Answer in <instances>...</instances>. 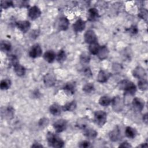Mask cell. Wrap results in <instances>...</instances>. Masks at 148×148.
<instances>
[{
  "mask_svg": "<svg viewBox=\"0 0 148 148\" xmlns=\"http://www.w3.org/2000/svg\"><path fill=\"white\" fill-rule=\"evenodd\" d=\"M13 68H14V72L16 73V74L18 76L21 77V76H23L25 75V72H26V69L24 68V66L21 65L19 62H18L17 64L14 65L13 66Z\"/></svg>",
  "mask_w": 148,
  "mask_h": 148,
  "instance_id": "obj_23",
  "label": "cell"
},
{
  "mask_svg": "<svg viewBox=\"0 0 148 148\" xmlns=\"http://www.w3.org/2000/svg\"><path fill=\"white\" fill-rule=\"evenodd\" d=\"M31 147H43V146H42L41 144H40L39 143H38V142H35V143H34L33 145H32Z\"/></svg>",
  "mask_w": 148,
  "mask_h": 148,
  "instance_id": "obj_43",
  "label": "cell"
},
{
  "mask_svg": "<svg viewBox=\"0 0 148 148\" xmlns=\"http://www.w3.org/2000/svg\"><path fill=\"white\" fill-rule=\"evenodd\" d=\"M46 138L49 146L53 147H63L64 146V142L58 136L51 132H47Z\"/></svg>",
  "mask_w": 148,
  "mask_h": 148,
  "instance_id": "obj_2",
  "label": "cell"
},
{
  "mask_svg": "<svg viewBox=\"0 0 148 148\" xmlns=\"http://www.w3.org/2000/svg\"><path fill=\"white\" fill-rule=\"evenodd\" d=\"M119 147H131L132 146L127 142H124L121 145H120Z\"/></svg>",
  "mask_w": 148,
  "mask_h": 148,
  "instance_id": "obj_42",
  "label": "cell"
},
{
  "mask_svg": "<svg viewBox=\"0 0 148 148\" xmlns=\"http://www.w3.org/2000/svg\"><path fill=\"white\" fill-rule=\"evenodd\" d=\"M112 99L106 95L101 97L99 99V103L103 106H108L111 103Z\"/></svg>",
  "mask_w": 148,
  "mask_h": 148,
  "instance_id": "obj_28",
  "label": "cell"
},
{
  "mask_svg": "<svg viewBox=\"0 0 148 148\" xmlns=\"http://www.w3.org/2000/svg\"><path fill=\"white\" fill-rule=\"evenodd\" d=\"M2 113L4 114V116H5V117H12L14 114V109L12 107L8 106L5 109L4 108V111H2Z\"/></svg>",
  "mask_w": 148,
  "mask_h": 148,
  "instance_id": "obj_34",
  "label": "cell"
},
{
  "mask_svg": "<svg viewBox=\"0 0 148 148\" xmlns=\"http://www.w3.org/2000/svg\"><path fill=\"white\" fill-rule=\"evenodd\" d=\"M128 31L130 34H132L133 35H135V34H136L138 32V27L135 25H131L129 28H128Z\"/></svg>",
  "mask_w": 148,
  "mask_h": 148,
  "instance_id": "obj_40",
  "label": "cell"
},
{
  "mask_svg": "<svg viewBox=\"0 0 148 148\" xmlns=\"http://www.w3.org/2000/svg\"><path fill=\"white\" fill-rule=\"evenodd\" d=\"M94 120L95 123L99 127H102L106 123L107 114L102 110H98L95 112Z\"/></svg>",
  "mask_w": 148,
  "mask_h": 148,
  "instance_id": "obj_3",
  "label": "cell"
},
{
  "mask_svg": "<svg viewBox=\"0 0 148 148\" xmlns=\"http://www.w3.org/2000/svg\"><path fill=\"white\" fill-rule=\"evenodd\" d=\"M147 15H148V12H147V10L146 9L142 8L139 10V13H138V16L140 18L143 19L145 21H147Z\"/></svg>",
  "mask_w": 148,
  "mask_h": 148,
  "instance_id": "obj_37",
  "label": "cell"
},
{
  "mask_svg": "<svg viewBox=\"0 0 148 148\" xmlns=\"http://www.w3.org/2000/svg\"><path fill=\"white\" fill-rule=\"evenodd\" d=\"M99 14L98 10L95 8H91L87 12V19L90 21H95L98 19Z\"/></svg>",
  "mask_w": 148,
  "mask_h": 148,
  "instance_id": "obj_13",
  "label": "cell"
},
{
  "mask_svg": "<svg viewBox=\"0 0 148 148\" xmlns=\"http://www.w3.org/2000/svg\"><path fill=\"white\" fill-rule=\"evenodd\" d=\"M138 147H147V145L146 143H142L140 145L138 146Z\"/></svg>",
  "mask_w": 148,
  "mask_h": 148,
  "instance_id": "obj_45",
  "label": "cell"
},
{
  "mask_svg": "<svg viewBox=\"0 0 148 148\" xmlns=\"http://www.w3.org/2000/svg\"><path fill=\"white\" fill-rule=\"evenodd\" d=\"M67 121L64 119H60L53 124V128L57 133L62 132L67 128Z\"/></svg>",
  "mask_w": 148,
  "mask_h": 148,
  "instance_id": "obj_5",
  "label": "cell"
},
{
  "mask_svg": "<svg viewBox=\"0 0 148 148\" xmlns=\"http://www.w3.org/2000/svg\"><path fill=\"white\" fill-rule=\"evenodd\" d=\"M66 54L65 51L62 49L60 50L57 55V61L60 63H62L66 60Z\"/></svg>",
  "mask_w": 148,
  "mask_h": 148,
  "instance_id": "obj_29",
  "label": "cell"
},
{
  "mask_svg": "<svg viewBox=\"0 0 148 148\" xmlns=\"http://www.w3.org/2000/svg\"><path fill=\"white\" fill-rule=\"evenodd\" d=\"M69 25V20L65 17L60 18L58 21V28L60 31H66Z\"/></svg>",
  "mask_w": 148,
  "mask_h": 148,
  "instance_id": "obj_17",
  "label": "cell"
},
{
  "mask_svg": "<svg viewBox=\"0 0 148 148\" xmlns=\"http://www.w3.org/2000/svg\"><path fill=\"white\" fill-rule=\"evenodd\" d=\"M110 139L113 142H117L121 139L122 137L121 132L119 127H116L109 134Z\"/></svg>",
  "mask_w": 148,
  "mask_h": 148,
  "instance_id": "obj_11",
  "label": "cell"
},
{
  "mask_svg": "<svg viewBox=\"0 0 148 148\" xmlns=\"http://www.w3.org/2000/svg\"><path fill=\"white\" fill-rule=\"evenodd\" d=\"M42 54V49L38 43L32 46L31 48L29 51V56L33 58L40 57Z\"/></svg>",
  "mask_w": 148,
  "mask_h": 148,
  "instance_id": "obj_6",
  "label": "cell"
},
{
  "mask_svg": "<svg viewBox=\"0 0 148 148\" xmlns=\"http://www.w3.org/2000/svg\"><path fill=\"white\" fill-rule=\"evenodd\" d=\"M132 75L138 79H141L145 78L146 75V73L143 68L140 66H138L133 70Z\"/></svg>",
  "mask_w": 148,
  "mask_h": 148,
  "instance_id": "obj_14",
  "label": "cell"
},
{
  "mask_svg": "<svg viewBox=\"0 0 148 148\" xmlns=\"http://www.w3.org/2000/svg\"><path fill=\"white\" fill-rule=\"evenodd\" d=\"M87 120L86 118H82L77 120L76 123V126L82 130H84L85 128L87 127Z\"/></svg>",
  "mask_w": 148,
  "mask_h": 148,
  "instance_id": "obj_32",
  "label": "cell"
},
{
  "mask_svg": "<svg viewBox=\"0 0 148 148\" xmlns=\"http://www.w3.org/2000/svg\"><path fill=\"white\" fill-rule=\"evenodd\" d=\"M119 89L124 91L126 94L134 95L136 91V86L131 81L128 80H121L118 84Z\"/></svg>",
  "mask_w": 148,
  "mask_h": 148,
  "instance_id": "obj_1",
  "label": "cell"
},
{
  "mask_svg": "<svg viewBox=\"0 0 148 148\" xmlns=\"http://www.w3.org/2000/svg\"><path fill=\"white\" fill-rule=\"evenodd\" d=\"M125 134L127 138L133 139L136 136L137 131L131 127H127L125 130Z\"/></svg>",
  "mask_w": 148,
  "mask_h": 148,
  "instance_id": "obj_25",
  "label": "cell"
},
{
  "mask_svg": "<svg viewBox=\"0 0 148 148\" xmlns=\"http://www.w3.org/2000/svg\"><path fill=\"white\" fill-rule=\"evenodd\" d=\"M56 82V76L51 73H48L43 77V83L45 85L48 87H53Z\"/></svg>",
  "mask_w": 148,
  "mask_h": 148,
  "instance_id": "obj_8",
  "label": "cell"
},
{
  "mask_svg": "<svg viewBox=\"0 0 148 148\" xmlns=\"http://www.w3.org/2000/svg\"><path fill=\"white\" fill-rule=\"evenodd\" d=\"M12 85V82L10 79H5L1 80L0 83V87L1 90H8Z\"/></svg>",
  "mask_w": 148,
  "mask_h": 148,
  "instance_id": "obj_30",
  "label": "cell"
},
{
  "mask_svg": "<svg viewBox=\"0 0 148 148\" xmlns=\"http://www.w3.org/2000/svg\"><path fill=\"white\" fill-rule=\"evenodd\" d=\"M56 57L55 53L53 50H47L43 55V58L49 63L53 62Z\"/></svg>",
  "mask_w": 148,
  "mask_h": 148,
  "instance_id": "obj_22",
  "label": "cell"
},
{
  "mask_svg": "<svg viewBox=\"0 0 148 148\" xmlns=\"http://www.w3.org/2000/svg\"><path fill=\"white\" fill-rule=\"evenodd\" d=\"M84 41L88 44L97 42L98 39L95 32L92 29L87 30L84 35Z\"/></svg>",
  "mask_w": 148,
  "mask_h": 148,
  "instance_id": "obj_4",
  "label": "cell"
},
{
  "mask_svg": "<svg viewBox=\"0 0 148 148\" xmlns=\"http://www.w3.org/2000/svg\"><path fill=\"white\" fill-rule=\"evenodd\" d=\"M0 47H1V51L7 53L10 51L12 49V45L9 41L3 40L1 42Z\"/></svg>",
  "mask_w": 148,
  "mask_h": 148,
  "instance_id": "obj_26",
  "label": "cell"
},
{
  "mask_svg": "<svg viewBox=\"0 0 148 148\" xmlns=\"http://www.w3.org/2000/svg\"><path fill=\"white\" fill-rule=\"evenodd\" d=\"M79 147H83V148H87V147H90V142L88 140H84L81 142L79 145Z\"/></svg>",
  "mask_w": 148,
  "mask_h": 148,
  "instance_id": "obj_41",
  "label": "cell"
},
{
  "mask_svg": "<svg viewBox=\"0 0 148 148\" xmlns=\"http://www.w3.org/2000/svg\"><path fill=\"white\" fill-rule=\"evenodd\" d=\"M76 85L75 82H69L66 83L63 87L64 92L68 95H71L75 94L76 91Z\"/></svg>",
  "mask_w": 148,
  "mask_h": 148,
  "instance_id": "obj_12",
  "label": "cell"
},
{
  "mask_svg": "<svg viewBox=\"0 0 148 148\" xmlns=\"http://www.w3.org/2000/svg\"><path fill=\"white\" fill-rule=\"evenodd\" d=\"M110 76V73L103 70H101L98 72V76H97V81L101 83H105L109 79Z\"/></svg>",
  "mask_w": 148,
  "mask_h": 148,
  "instance_id": "obj_18",
  "label": "cell"
},
{
  "mask_svg": "<svg viewBox=\"0 0 148 148\" xmlns=\"http://www.w3.org/2000/svg\"><path fill=\"white\" fill-rule=\"evenodd\" d=\"M138 86L139 88L142 91H145L147 89L148 87V83L146 79H139L138 82Z\"/></svg>",
  "mask_w": 148,
  "mask_h": 148,
  "instance_id": "obj_31",
  "label": "cell"
},
{
  "mask_svg": "<svg viewBox=\"0 0 148 148\" xmlns=\"http://www.w3.org/2000/svg\"><path fill=\"white\" fill-rule=\"evenodd\" d=\"M86 27V22L81 18H79L73 24V29L76 32L83 31Z\"/></svg>",
  "mask_w": 148,
  "mask_h": 148,
  "instance_id": "obj_16",
  "label": "cell"
},
{
  "mask_svg": "<svg viewBox=\"0 0 148 148\" xmlns=\"http://www.w3.org/2000/svg\"><path fill=\"white\" fill-rule=\"evenodd\" d=\"M77 106V104L75 101H72L70 102L66 103L65 105H64L62 107V109L65 111H69V112H72L74 110H75V109L76 108Z\"/></svg>",
  "mask_w": 148,
  "mask_h": 148,
  "instance_id": "obj_24",
  "label": "cell"
},
{
  "mask_svg": "<svg viewBox=\"0 0 148 148\" xmlns=\"http://www.w3.org/2000/svg\"><path fill=\"white\" fill-rule=\"evenodd\" d=\"M17 27L23 33H26L31 27V24L29 21H18L16 22Z\"/></svg>",
  "mask_w": 148,
  "mask_h": 148,
  "instance_id": "obj_15",
  "label": "cell"
},
{
  "mask_svg": "<svg viewBox=\"0 0 148 148\" xmlns=\"http://www.w3.org/2000/svg\"><path fill=\"white\" fill-rule=\"evenodd\" d=\"M28 15L29 18L34 20L40 16L41 10L38 6H34L29 9L28 12Z\"/></svg>",
  "mask_w": 148,
  "mask_h": 148,
  "instance_id": "obj_10",
  "label": "cell"
},
{
  "mask_svg": "<svg viewBox=\"0 0 148 148\" xmlns=\"http://www.w3.org/2000/svg\"><path fill=\"white\" fill-rule=\"evenodd\" d=\"M80 61L82 64H88L90 61V56L87 53H83L80 55Z\"/></svg>",
  "mask_w": 148,
  "mask_h": 148,
  "instance_id": "obj_33",
  "label": "cell"
},
{
  "mask_svg": "<svg viewBox=\"0 0 148 148\" xmlns=\"http://www.w3.org/2000/svg\"><path fill=\"white\" fill-rule=\"evenodd\" d=\"M113 109L115 112H121L123 108V102L122 99L119 97H114L111 101Z\"/></svg>",
  "mask_w": 148,
  "mask_h": 148,
  "instance_id": "obj_7",
  "label": "cell"
},
{
  "mask_svg": "<svg viewBox=\"0 0 148 148\" xmlns=\"http://www.w3.org/2000/svg\"><path fill=\"white\" fill-rule=\"evenodd\" d=\"M1 8L4 9H8L10 7L14 6V2L11 1H2L1 2Z\"/></svg>",
  "mask_w": 148,
  "mask_h": 148,
  "instance_id": "obj_36",
  "label": "cell"
},
{
  "mask_svg": "<svg viewBox=\"0 0 148 148\" xmlns=\"http://www.w3.org/2000/svg\"><path fill=\"white\" fill-rule=\"evenodd\" d=\"M143 122L145 124H147V113H146V114H145L143 115Z\"/></svg>",
  "mask_w": 148,
  "mask_h": 148,
  "instance_id": "obj_44",
  "label": "cell"
},
{
  "mask_svg": "<svg viewBox=\"0 0 148 148\" xmlns=\"http://www.w3.org/2000/svg\"><path fill=\"white\" fill-rule=\"evenodd\" d=\"M62 110V108L57 103L51 105L49 108L50 113L54 116H59L61 114Z\"/></svg>",
  "mask_w": 148,
  "mask_h": 148,
  "instance_id": "obj_21",
  "label": "cell"
},
{
  "mask_svg": "<svg viewBox=\"0 0 148 148\" xmlns=\"http://www.w3.org/2000/svg\"><path fill=\"white\" fill-rule=\"evenodd\" d=\"M83 73L84 74V75L87 77H90L92 76V72L90 69V68L89 67H86L84 69L83 71Z\"/></svg>",
  "mask_w": 148,
  "mask_h": 148,
  "instance_id": "obj_39",
  "label": "cell"
},
{
  "mask_svg": "<svg viewBox=\"0 0 148 148\" xmlns=\"http://www.w3.org/2000/svg\"><path fill=\"white\" fill-rule=\"evenodd\" d=\"M83 134L86 138L90 139L95 138L98 135V132L95 130L87 127L85 128L83 130Z\"/></svg>",
  "mask_w": 148,
  "mask_h": 148,
  "instance_id": "obj_20",
  "label": "cell"
},
{
  "mask_svg": "<svg viewBox=\"0 0 148 148\" xmlns=\"http://www.w3.org/2000/svg\"><path fill=\"white\" fill-rule=\"evenodd\" d=\"M100 45L98 43V42H95L91 44H90L88 47V50L90 52L94 55H97L99 49H100Z\"/></svg>",
  "mask_w": 148,
  "mask_h": 148,
  "instance_id": "obj_27",
  "label": "cell"
},
{
  "mask_svg": "<svg viewBox=\"0 0 148 148\" xmlns=\"http://www.w3.org/2000/svg\"><path fill=\"white\" fill-rule=\"evenodd\" d=\"M109 51L108 48L106 46H102L100 47V49L97 55L98 56V57L99 60H103L107 58L109 56Z\"/></svg>",
  "mask_w": 148,
  "mask_h": 148,
  "instance_id": "obj_19",
  "label": "cell"
},
{
  "mask_svg": "<svg viewBox=\"0 0 148 148\" xmlns=\"http://www.w3.org/2000/svg\"><path fill=\"white\" fill-rule=\"evenodd\" d=\"M94 84L91 83H87L83 87V91L86 93H91L94 91Z\"/></svg>",
  "mask_w": 148,
  "mask_h": 148,
  "instance_id": "obj_35",
  "label": "cell"
},
{
  "mask_svg": "<svg viewBox=\"0 0 148 148\" xmlns=\"http://www.w3.org/2000/svg\"><path fill=\"white\" fill-rule=\"evenodd\" d=\"M49 123V119L47 118L43 117L39 120V121L38 122V125L39 127H40L42 128H45L48 125Z\"/></svg>",
  "mask_w": 148,
  "mask_h": 148,
  "instance_id": "obj_38",
  "label": "cell"
},
{
  "mask_svg": "<svg viewBox=\"0 0 148 148\" xmlns=\"http://www.w3.org/2000/svg\"><path fill=\"white\" fill-rule=\"evenodd\" d=\"M132 105L134 110L137 112H140L144 108L145 102L141 98L135 97L133 99Z\"/></svg>",
  "mask_w": 148,
  "mask_h": 148,
  "instance_id": "obj_9",
  "label": "cell"
}]
</instances>
